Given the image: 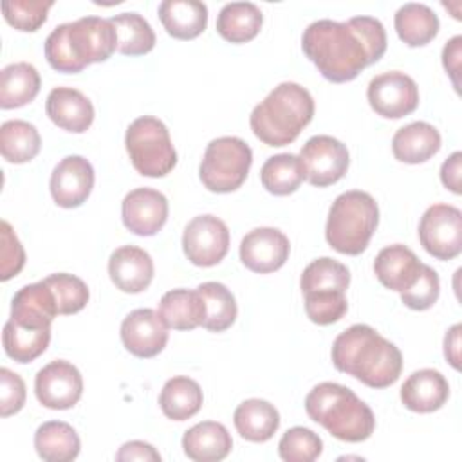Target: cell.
I'll return each mask as SVG.
<instances>
[{
  "instance_id": "6da1fadb",
  "label": "cell",
  "mask_w": 462,
  "mask_h": 462,
  "mask_svg": "<svg viewBox=\"0 0 462 462\" xmlns=\"http://www.w3.org/2000/svg\"><path fill=\"white\" fill-rule=\"evenodd\" d=\"M384 25L372 16L316 20L301 36L305 56L332 83H346L386 52Z\"/></svg>"
},
{
  "instance_id": "7a4b0ae2",
  "label": "cell",
  "mask_w": 462,
  "mask_h": 462,
  "mask_svg": "<svg viewBox=\"0 0 462 462\" xmlns=\"http://www.w3.org/2000/svg\"><path fill=\"white\" fill-rule=\"evenodd\" d=\"M332 365L370 388L392 386L402 370L401 350L375 328L356 323L332 343Z\"/></svg>"
},
{
  "instance_id": "3957f363",
  "label": "cell",
  "mask_w": 462,
  "mask_h": 462,
  "mask_svg": "<svg viewBox=\"0 0 462 462\" xmlns=\"http://www.w3.org/2000/svg\"><path fill=\"white\" fill-rule=\"evenodd\" d=\"M312 116L314 99L310 92L294 81H283L253 108L249 125L263 144L285 146L300 135Z\"/></svg>"
},
{
  "instance_id": "277c9868",
  "label": "cell",
  "mask_w": 462,
  "mask_h": 462,
  "mask_svg": "<svg viewBox=\"0 0 462 462\" xmlns=\"http://www.w3.org/2000/svg\"><path fill=\"white\" fill-rule=\"evenodd\" d=\"M307 415L332 437L345 442H363L375 430L374 411L350 388L337 383H319L305 397Z\"/></svg>"
},
{
  "instance_id": "5b68a950",
  "label": "cell",
  "mask_w": 462,
  "mask_h": 462,
  "mask_svg": "<svg viewBox=\"0 0 462 462\" xmlns=\"http://www.w3.org/2000/svg\"><path fill=\"white\" fill-rule=\"evenodd\" d=\"M379 208L375 199L361 189H350L336 197L328 209L325 238L341 254H361L377 229Z\"/></svg>"
},
{
  "instance_id": "8992f818",
  "label": "cell",
  "mask_w": 462,
  "mask_h": 462,
  "mask_svg": "<svg viewBox=\"0 0 462 462\" xmlns=\"http://www.w3.org/2000/svg\"><path fill=\"white\" fill-rule=\"evenodd\" d=\"M125 146L132 166L144 177H164L177 164V152L171 144L170 132L153 116L137 117L128 125Z\"/></svg>"
},
{
  "instance_id": "52a82bcc",
  "label": "cell",
  "mask_w": 462,
  "mask_h": 462,
  "mask_svg": "<svg viewBox=\"0 0 462 462\" xmlns=\"http://www.w3.org/2000/svg\"><path fill=\"white\" fill-rule=\"evenodd\" d=\"M251 164L253 152L244 139L233 135L217 137L206 146L199 177L209 191L231 193L245 182Z\"/></svg>"
},
{
  "instance_id": "ba28073f",
  "label": "cell",
  "mask_w": 462,
  "mask_h": 462,
  "mask_svg": "<svg viewBox=\"0 0 462 462\" xmlns=\"http://www.w3.org/2000/svg\"><path fill=\"white\" fill-rule=\"evenodd\" d=\"M419 240L437 260H453L462 251V211L451 204L430 206L419 222Z\"/></svg>"
},
{
  "instance_id": "9c48e42d",
  "label": "cell",
  "mask_w": 462,
  "mask_h": 462,
  "mask_svg": "<svg viewBox=\"0 0 462 462\" xmlns=\"http://www.w3.org/2000/svg\"><path fill=\"white\" fill-rule=\"evenodd\" d=\"M70 52L83 70L90 63L106 61L117 49V32L110 18L83 16L65 23Z\"/></svg>"
},
{
  "instance_id": "30bf717a",
  "label": "cell",
  "mask_w": 462,
  "mask_h": 462,
  "mask_svg": "<svg viewBox=\"0 0 462 462\" xmlns=\"http://www.w3.org/2000/svg\"><path fill=\"white\" fill-rule=\"evenodd\" d=\"M186 258L197 267H213L229 251V229L215 215L193 217L182 233Z\"/></svg>"
},
{
  "instance_id": "8fae6325",
  "label": "cell",
  "mask_w": 462,
  "mask_h": 462,
  "mask_svg": "<svg viewBox=\"0 0 462 462\" xmlns=\"http://www.w3.org/2000/svg\"><path fill=\"white\" fill-rule=\"evenodd\" d=\"M366 97L372 110L386 119H401L419 106L417 83L399 70L374 76L368 83Z\"/></svg>"
},
{
  "instance_id": "7c38bea8",
  "label": "cell",
  "mask_w": 462,
  "mask_h": 462,
  "mask_svg": "<svg viewBox=\"0 0 462 462\" xmlns=\"http://www.w3.org/2000/svg\"><path fill=\"white\" fill-rule=\"evenodd\" d=\"M305 168V180L316 188L337 182L348 170L350 155L346 146L330 135L310 137L300 152Z\"/></svg>"
},
{
  "instance_id": "4fadbf2b",
  "label": "cell",
  "mask_w": 462,
  "mask_h": 462,
  "mask_svg": "<svg viewBox=\"0 0 462 462\" xmlns=\"http://www.w3.org/2000/svg\"><path fill=\"white\" fill-rule=\"evenodd\" d=\"M34 393L40 404L45 408L69 410L81 399L83 377L72 363L56 359L38 370L34 379Z\"/></svg>"
},
{
  "instance_id": "5bb4252c",
  "label": "cell",
  "mask_w": 462,
  "mask_h": 462,
  "mask_svg": "<svg viewBox=\"0 0 462 462\" xmlns=\"http://www.w3.org/2000/svg\"><path fill=\"white\" fill-rule=\"evenodd\" d=\"M291 253L289 238L276 227L251 229L240 242L242 263L258 274L274 273L287 262Z\"/></svg>"
},
{
  "instance_id": "9a60e30c",
  "label": "cell",
  "mask_w": 462,
  "mask_h": 462,
  "mask_svg": "<svg viewBox=\"0 0 462 462\" xmlns=\"http://www.w3.org/2000/svg\"><path fill=\"white\" fill-rule=\"evenodd\" d=\"M49 188L60 208H78L88 199L94 188V168L81 155H67L54 166Z\"/></svg>"
},
{
  "instance_id": "2e32d148",
  "label": "cell",
  "mask_w": 462,
  "mask_h": 462,
  "mask_svg": "<svg viewBox=\"0 0 462 462\" xmlns=\"http://www.w3.org/2000/svg\"><path fill=\"white\" fill-rule=\"evenodd\" d=\"M121 218L128 231L152 236L168 220V199L153 188H135L121 202Z\"/></svg>"
},
{
  "instance_id": "e0dca14e",
  "label": "cell",
  "mask_w": 462,
  "mask_h": 462,
  "mask_svg": "<svg viewBox=\"0 0 462 462\" xmlns=\"http://www.w3.org/2000/svg\"><path fill=\"white\" fill-rule=\"evenodd\" d=\"M121 341L135 357H153L168 343V327L153 309H135L121 323Z\"/></svg>"
},
{
  "instance_id": "ac0fdd59",
  "label": "cell",
  "mask_w": 462,
  "mask_h": 462,
  "mask_svg": "<svg viewBox=\"0 0 462 462\" xmlns=\"http://www.w3.org/2000/svg\"><path fill=\"white\" fill-rule=\"evenodd\" d=\"M108 274L119 291L137 294L153 280V260L137 245H121L110 254Z\"/></svg>"
},
{
  "instance_id": "d6986e66",
  "label": "cell",
  "mask_w": 462,
  "mask_h": 462,
  "mask_svg": "<svg viewBox=\"0 0 462 462\" xmlns=\"http://www.w3.org/2000/svg\"><path fill=\"white\" fill-rule=\"evenodd\" d=\"M45 112L56 126L72 134L88 130L94 121L92 101L72 87L52 88L45 101Z\"/></svg>"
},
{
  "instance_id": "ffe728a7",
  "label": "cell",
  "mask_w": 462,
  "mask_h": 462,
  "mask_svg": "<svg viewBox=\"0 0 462 462\" xmlns=\"http://www.w3.org/2000/svg\"><path fill=\"white\" fill-rule=\"evenodd\" d=\"M56 314L58 309L54 294L42 280L18 289L11 301L9 319L25 328H51Z\"/></svg>"
},
{
  "instance_id": "44dd1931",
  "label": "cell",
  "mask_w": 462,
  "mask_h": 462,
  "mask_svg": "<svg viewBox=\"0 0 462 462\" xmlns=\"http://www.w3.org/2000/svg\"><path fill=\"white\" fill-rule=\"evenodd\" d=\"M449 397L446 377L433 368H422L408 375L401 386L402 404L415 413H431L440 410Z\"/></svg>"
},
{
  "instance_id": "7402d4cb",
  "label": "cell",
  "mask_w": 462,
  "mask_h": 462,
  "mask_svg": "<svg viewBox=\"0 0 462 462\" xmlns=\"http://www.w3.org/2000/svg\"><path fill=\"white\" fill-rule=\"evenodd\" d=\"M420 267L422 262L417 258V254L402 244L383 247L374 260V273L377 280L386 289L399 294L417 280Z\"/></svg>"
},
{
  "instance_id": "603a6c76",
  "label": "cell",
  "mask_w": 462,
  "mask_h": 462,
  "mask_svg": "<svg viewBox=\"0 0 462 462\" xmlns=\"http://www.w3.org/2000/svg\"><path fill=\"white\" fill-rule=\"evenodd\" d=\"M233 448L227 428L217 420H204L191 426L182 437L184 455L195 462L224 460Z\"/></svg>"
},
{
  "instance_id": "cb8c5ba5",
  "label": "cell",
  "mask_w": 462,
  "mask_h": 462,
  "mask_svg": "<svg viewBox=\"0 0 462 462\" xmlns=\"http://www.w3.org/2000/svg\"><path fill=\"white\" fill-rule=\"evenodd\" d=\"M442 139L439 130L426 121H413L393 134L392 152L397 161L420 164L440 150Z\"/></svg>"
},
{
  "instance_id": "d4e9b609",
  "label": "cell",
  "mask_w": 462,
  "mask_h": 462,
  "mask_svg": "<svg viewBox=\"0 0 462 462\" xmlns=\"http://www.w3.org/2000/svg\"><path fill=\"white\" fill-rule=\"evenodd\" d=\"M159 20L177 40H193L208 25V7L197 0H164L159 4Z\"/></svg>"
},
{
  "instance_id": "484cf974",
  "label": "cell",
  "mask_w": 462,
  "mask_h": 462,
  "mask_svg": "<svg viewBox=\"0 0 462 462\" xmlns=\"http://www.w3.org/2000/svg\"><path fill=\"white\" fill-rule=\"evenodd\" d=\"M157 312L168 328L193 330L204 323L206 303L197 289H171L162 294Z\"/></svg>"
},
{
  "instance_id": "4316f807",
  "label": "cell",
  "mask_w": 462,
  "mask_h": 462,
  "mask_svg": "<svg viewBox=\"0 0 462 462\" xmlns=\"http://www.w3.org/2000/svg\"><path fill=\"white\" fill-rule=\"evenodd\" d=\"M233 424L242 439L249 442H265L276 433L280 413L269 401L245 399L236 406Z\"/></svg>"
},
{
  "instance_id": "83f0119b",
  "label": "cell",
  "mask_w": 462,
  "mask_h": 462,
  "mask_svg": "<svg viewBox=\"0 0 462 462\" xmlns=\"http://www.w3.org/2000/svg\"><path fill=\"white\" fill-rule=\"evenodd\" d=\"M34 448L45 462H70L79 455L81 440L69 422L47 420L34 433Z\"/></svg>"
},
{
  "instance_id": "f1b7e54d",
  "label": "cell",
  "mask_w": 462,
  "mask_h": 462,
  "mask_svg": "<svg viewBox=\"0 0 462 462\" xmlns=\"http://www.w3.org/2000/svg\"><path fill=\"white\" fill-rule=\"evenodd\" d=\"M263 14L253 2H229L217 16V32L231 43H245L256 38Z\"/></svg>"
},
{
  "instance_id": "f546056e",
  "label": "cell",
  "mask_w": 462,
  "mask_h": 462,
  "mask_svg": "<svg viewBox=\"0 0 462 462\" xmlns=\"http://www.w3.org/2000/svg\"><path fill=\"white\" fill-rule=\"evenodd\" d=\"M393 25L401 42L408 47H422L430 43L439 32V16L426 4L408 2L395 13Z\"/></svg>"
},
{
  "instance_id": "4dcf8cb0",
  "label": "cell",
  "mask_w": 462,
  "mask_h": 462,
  "mask_svg": "<svg viewBox=\"0 0 462 462\" xmlns=\"http://www.w3.org/2000/svg\"><path fill=\"white\" fill-rule=\"evenodd\" d=\"M40 74L27 61L11 63L0 72V106L4 110L20 108L31 103L40 92Z\"/></svg>"
},
{
  "instance_id": "1f68e13d",
  "label": "cell",
  "mask_w": 462,
  "mask_h": 462,
  "mask_svg": "<svg viewBox=\"0 0 462 462\" xmlns=\"http://www.w3.org/2000/svg\"><path fill=\"white\" fill-rule=\"evenodd\" d=\"M202 401L204 395L199 383L186 375L168 379L159 393V406L171 420H186L197 415L202 408Z\"/></svg>"
},
{
  "instance_id": "d6a6232c",
  "label": "cell",
  "mask_w": 462,
  "mask_h": 462,
  "mask_svg": "<svg viewBox=\"0 0 462 462\" xmlns=\"http://www.w3.org/2000/svg\"><path fill=\"white\" fill-rule=\"evenodd\" d=\"M42 146L36 126L29 121L11 119L0 126V152L7 162L23 164L32 161Z\"/></svg>"
},
{
  "instance_id": "836d02e7",
  "label": "cell",
  "mask_w": 462,
  "mask_h": 462,
  "mask_svg": "<svg viewBox=\"0 0 462 462\" xmlns=\"http://www.w3.org/2000/svg\"><path fill=\"white\" fill-rule=\"evenodd\" d=\"M262 186L273 195H291L305 180V168L298 155L278 153L269 157L260 170Z\"/></svg>"
},
{
  "instance_id": "e575fe53",
  "label": "cell",
  "mask_w": 462,
  "mask_h": 462,
  "mask_svg": "<svg viewBox=\"0 0 462 462\" xmlns=\"http://www.w3.org/2000/svg\"><path fill=\"white\" fill-rule=\"evenodd\" d=\"M51 341V328H25L7 319L2 332L5 354L16 363H31L40 357Z\"/></svg>"
},
{
  "instance_id": "d590c367",
  "label": "cell",
  "mask_w": 462,
  "mask_h": 462,
  "mask_svg": "<svg viewBox=\"0 0 462 462\" xmlns=\"http://www.w3.org/2000/svg\"><path fill=\"white\" fill-rule=\"evenodd\" d=\"M206 303V318L202 327L209 332H224L236 319V301L233 292L220 282H204L197 287Z\"/></svg>"
},
{
  "instance_id": "8d00e7d4",
  "label": "cell",
  "mask_w": 462,
  "mask_h": 462,
  "mask_svg": "<svg viewBox=\"0 0 462 462\" xmlns=\"http://www.w3.org/2000/svg\"><path fill=\"white\" fill-rule=\"evenodd\" d=\"M117 32V51L125 56L148 54L155 47V32L139 13H121L110 18Z\"/></svg>"
},
{
  "instance_id": "74e56055",
  "label": "cell",
  "mask_w": 462,
  "mask_h": 462,
  "mask_svg": "<svg viewBox=\"0 0 462 462\" xmlns=\"http://www.w3.org/2000/svg\"><path fill=\"white\" fill-rule=\"evenodd\" d=\"M350 285V271L341 262L321 256L312 260L301 273L300 287L301 292H314V291H341L346 292Z\"/></svg>"
},
{
  "instance_id": "f35d334b",
  "label": "cell",
  "mask_w": 462,
  "mask_h": 462,
  "mask_svg": "<svg viewBox=\"0 0 462 462\" xmlns=\"http://www.w3.org/2000/svg\"><path fill=\"white\" fill-rule=\"evenodd\" d=\"M43 282L54 294L58 314H76L88 303V287L81 278L74 274L56 273L43 278Z\"/></svg>"
},
{
  "instance_id": "ab89813d",
  "label": "cell",
  "mask_w": 462,
  "mask_h": 462,
  "mask_svg": "<svg viewBox=\"0 0 462 462\" xmlns=\"http://www.w3.org/2000/svg\"><path fill=\"white\" fill-rule=\"evenodd\" d=\"M323 451V440L309 428L294 426L278 442V455L285 462H312Z\"/></svg>"
},
{
  "instance_id": "60d3db41",
  "label": "cell",
  "mask_w": 462,
  "mask_h": 462,
  "mask_svg": "<svg viewBox=\"0 0 462 462\" xmlns=\"http://www.w3.org/2000/svg\"><path fill=\"white\" fill-rule=\"evenodd\" d=\"M52 0H4L2 13L9 25L23 32L38 31L45 20Z\"/></svg>"
},
{
  "instance_id": "b9f144b4",
  "label": "cell",
  "mask_w": 462,
  "mask_h": 462,
  "mask_svg": "<svg viewBox=\"0 0 462 462\" xmlns=\"http://www.w3.org/2000/svg\"><path fill=\"white\" fill-rule=\"evenodd\" d=\"M303 296L307 318L316 325H332L348 310L346 296L341 291H314Z\"/></svg>"
},
{
  "instance_id": "7bdbcfd3",
  "label": "cell",
  "mask_w": 462,
  "mask_h": 462,
  "mask_svg": "<svg viewBox=\"0 0 462 462\" xmlns=\"http://www.w3.org/2000/svg\"><path fill=\"white\" fill-rule=\"evenodd\" d=\"M440 294V280L433 267L422 263L417 280L401 292V301L411 310H428L433 307Z\"/></svg>"
},
{
  "instance_id": "ee69618b",
  "label": "cell",
  "mask_w": 462,
  "mask_h": 462,
  "mask_svg": "<svg viewBox=\"0 0 462 462\" xmlns=\"http://www.w3.org/2000/svg\"><path fill=\"white\" fill-rule=\"evenodd\" d=\"M0 280L7 282L25 265V251L7 220L0 222Z\"/></svg>"
},
{
  "instance_id": "f6af8a7d",
  "label": "cell",
  "mask_w": 462,
  "mask_h": 462,
  "mask_svg": "<svg viewBox=\"0 0 462 462\" xmlns=\"http://www.w3.org/2000/svg\"><path fill=\"white\" fill-rule=\"evenodd\" d=\"M45 58L49 61V65L58 70V72H65V74H76L81 72V69L78 67L70 47L67 43V36H65V23L54 27L51 31V34L45 40Z\"/></svg>"
},
{
  "instance_id": "bcb514c9",
  "label": "cell",
  "mask_w": 462,
  "mask_h": 462,
  "mask_svg": "<svg viewBox=\"0 0 462 462\" xmlns=\"http://www.w3.org/2000/svg\"><path fill=\"white\" fill-rule=\"evenodd\" d=\"M25 383L23 379L9 370L0 368V413L2 417H9L18 413L25 404Z\"/></svg>"
},
{
  "instance_id": "7dc6e473",
  "label": "cell",
  "mask_w": 462,
  "mask_h": 462,
  "mask_svg": "<svg viewBox=\"0 0 462 462\" xmlns=\"http://www.w3.org/2000/svg\"><path fill=\"white\" fill-rule=\"evenodd\" d=\"M116 460L119 462H132V460H143V462H159L161 455L159 451L143 440H130L125 442L119 451L116 453Z\"/></svg>"
},
{
  "instance_id": "c3c4849f",
  "label": "cell",
  "mask_w": 462,
  "mask_h": 462,
  "mask_svg": "<svg viewBox=\"0 0 462 462\" xmlns=\"http://www.w3.org/2000/svg\"><path fill=\"white\" fill-rule=\"evenodd\" d=\"M460 162H462V153L460 152H453L442 162V166H440V180L455 195L462 193V186H460Z\"/></svg>"
},
{
  "instance_id": "681fc988",
  "label": "cell",
  "mask_w": 462,
  "mask_h": 462,
  "mask_svg": "<svg viewBox=\"0 0 462 462\" xmlns=\"http://www.w3.org/2000/svg\"><path fill=\"white\" fill-rule=\"evenodd\" d=\"M460 47H462V36H453L442 49V65L446 72L449 74L455 88L458 90V70H460Z\"/></svg>"
},
{
  "instance_id": "f907efd6",
  "label": "cell",
  "mask_w": 462,
  "mask_h": 462,
  "mask_svg": "<svg viewBox=\"0 0 462 462\" xmlns=\"http://www.w3.org/2000/svg\"><path fill=\"white\" fill-rule=\"evenodd\" d=\"M460 330L462 325L457 323L446 332L444 337V356L455 370L460 368Z\"/></svg>"
}]
</instances>
